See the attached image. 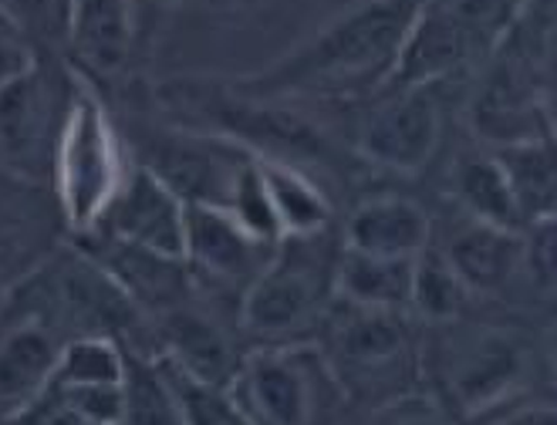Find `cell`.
Listing matches in <instances>:
<instances>
[{
	"mask_svg": "<svg viewBox=\"0 0 557 425\" xmlns=\"http://www.w3.org/2000/svg\"><path fill=\"white\" fill-rule=\"evenodd\" d=\"M128 372V351L115 338H75L64 345L51 385H119Z\"/></svg>",
	"mask_w": 557,
	"mask_h": 425,
	"instance_id": "cell-25",
	"label": "cell"
},
{
	"mask_svg": "<svg viewBox=\"0 0 557 425\" xmlns=\"http://www.w3.org/2000/svg\"><path fill=\"white\" fill-rule=\"evenodd\" d=\"M69 240L51 186L0 170V304Z\"/></svg>",
	"mask_w": 557,
	"mask_h": 425,
	"instance_id": "cell-14",
	"label": "cell"
},
{
	"mask_svg": "<svg viewBox=\"0 0 557 425\" xmlns=\"http://www.w3.org/2000/svg\"><path fill=\"white\" fill-rule=\"evenodd\" d=\"M88 234H102L122 243L183 260L186 203L170 186H162L149 170L133 162V170H128L125 183L119 186L115 200Z\"/></svg>",
	"mask_w": 557,
	"mask_h": 425,
	"instance_id": "cell-16",
	"label": "cell"
},
{
	"mask_svg": "<svg viewBox=\"0 0 557 425\" xmlns=\"http://www.w3.org/2000/svg\"><path fill=\"white\" fill-rule=\"evenodd\" d=\"M419 0H348L308 41L234 82L260 98L358 105L385 88Z\"/></svg>",
	"mask_w": 557,
	"mask_h": 425,
	"instance_id": "cell-2",
	"label": "cell"
},
{
	"mask_svg": "<svg viewBox=\"0 0 557 425\" xmlns=\"http://www.w3.org/2000/svg\"><path fill=\"white\" fill-rule=\"evenodd\" d=\"M348 405L406 396L422 375V324L403 311L355 308L335 298L314 338Z\"/></svg>",
	"mask_w": 557,
	"mask_h": 425,
	"instance_id": "cell-6",
	"label": "cell"
},
{
	"mask_svg": "<svg viewBox=\"0 0 557 425\" xmlns=\"http://www.w3.org/2000/svg\"><path fill=\"white\" fill-rule=\"evenodd\" d=\"M523 14H537V17H554V0H520Z\"/></svg>",
	"mask_w": 557,
	"mask_h": 425,
	"instance_id": "cell-35",
	"label": "cell"
},
{
	"mask_svg": "<svg viewBox=\"0 0 557 425\" xmlns=\"http://www.w3.org/2000/svg\"><path fill=\"white\" fill-rule=\"evenodd\" d=\"M0 425H85V422L69 405H64L58 391L48 385V391L41 399H35L27 409H21L17 415L4 418Z\"/></svg>",
	"mask_w": 557,
	"mask_h": 425,
	"instance_id": "cell-34",
	"label": "cell"
},
{
	"mask_svg": "<svg viewBox=\"0 0 557 425\" xmlns=\"http://www.w3.org/2000/svg\"><path fill=\"white\" fill-rule=\"evenodd\" d=\"M446 183H449L446 192H449L453 210H460L483 223H494L500 230H513V234L523 230V220L513 207V196L504 179L500 162L486 146L456 152L446 170Z\"/></svg>",
	"mask_w": 557,
	"mask_h": 425,
	"instance_id": "cell-20",
	"label": "cell"
},
{
	"mask_svg": "<svg viewBox=\"0 0 557 425\" xmlns=\"http://www.w3.org/2000/svg\"><path fill=\"white\" fill-rule=\"evenodd\" d=\"M128 170L133 159L109 102L82 78L51 166V192L72 237L88 234L102 220Z\"/></svg>",
	"mask_w": 557,
	"mask_h": 425,
	"instance_id": "cell-7",
	"label": "cell"
},
{
	"mask_svg": "<svg viewBox=\"0 0 557 425\" xmlns=\"http://www.w3.org/2000/svg\"><path fill=\"white\" fill-rule=\"evenodd\" d=\"M260 186H264V200L281 237H305L335 226V200L327 189L311 179L308 173L284 166V162L257 159Z\"/></svg>",
	"mask_w": 557,
	"mask_h": 425,
	"instance_id": "cell-21",
	"label": "cell"
},
{
	"mask_svg": "<svg viewBox=\"0 0 557 425\" xmlns=\"http://www.w3.org/2000/svg\"><path fill=\"white\" fill-rule=\"evenodd\" d=\"M112 95H133L162 122L226 139L253 159L301 170L318 179L332 200L348 186L351 170L358 166L351 146L335 136V128L318 122L308 105L250 95L226 75H170L159 82L136 75Z\"/></svg>",
	"mask_w": 557,
	"mask_h": 425,
	"instance_id": "cell-1",
	"label": "cell"
},
{
	"mask_svg": "<svg viewBox=\"0 0 557 425\" xmlns=\"http://www.w3.org/2000/svg\"><path fill=\"white\" fill-rule=\"evenodd\" d=\"M430 247L440 250V257L476 301L507 298V290L517 284L520 234L513 230H500L494 223L473 220L446 207V213L433 216Z\"/></svg>",
	"mask_w": 557,
	"mask_h": 425,
	"instance_id": "cell-15",
	"label": "cell"
},
{
	"mask_svg": "<svg viewBox=\"0 0 557 425\" xmlns=\"http://www.w3.org/2000/svg\"><path fill=\"white\" fill-rule=\"evenodd\" d=\"M338 253V226L274 243L264 271L240 301V332L250 348L311 345L318 338L335 304Z\"/></svg>",
	"mask_w": 557,
	"mask_h": 425,
	"instance_id": "cell-5",
	"label": "cell"
},
{
	"mask_svg": "<svg viewBox=\"0 0 557 425\" xmlns=\"http://www.w3.org/2000/svg\"><path fill=\"white\" fill-rule=\"evenodd\" d=\"M186 0H128V27H133V61H136V72L139 64L146 61L152 38H156V27L166 21L176 8H183Z\"/></svg>",
	"mask_w": 557,
	"mask_h": 425,
	"instance_id": "cell-31",
	"label": "cell"
},
{
	"mask_svg": "<svg viewBox=\"0 0 557 425\" xmlns=\"http://www.w3.org/2000/svg\"><path fill=\"white\" fill-rule=\"evenodd\" d=\"M473 293L463 287V280L453 274V267L440 257V250L425 247L416 257L412 267V293H409V314L422 324H446L456 317H467L473 311Z\"/></svg>",
	"mask_w": 557,
	"mask_h": 425,
	"instance_id": "cell-24",
	"label": "cell"
},
{
	"mask_svg": "<svg viewBox=\"0 0 557 425\" xmlns=\"http://www.w3.org/2000/svg\"><path fill=\"white\" fill-rule=\"evenodd\" d=\"M537 372V345L517 324L456 317L422 328V375L453 418H480L523 396Z\"/></svg>",
	"mask_w": 557,
	"mask_h": 425,
	"instance_id": "cell-4",
	"label": "cell"
},
{
	"mask_svg": "<svg viewBox=\"0 0 557 425\" xmlns=\"http://www.w3.org/2000/svg\"><path fill=\"white\" fill-rule=\"evenodd\" d=\"M0 11L21 27L35 51L69 54L75 0H0Z\"/></svg>",
	"mask_w": 557,
	"mask_h": 425,
	"instance_id": "cell-26",
	"label": "cell"
},
{
	"mask_svg": "<svg viewBox=\"0 0 557 425\" xmlns=\"http://www.w3.org/2000/svg\"><path fill=\"white\" fill-rule=\"evenodd\" d=\"M78 91L82 75L72 61L48 51L0 88V170L51 186L54 152Z\"/></svg>",
	"mask_w": 557,
	"mask_h": 425,
	"instance_id": "cell-9",
	"label": "cell"
},
{
	"mask_svg": "<svg viewBox=\"0 0 557 425\" xmlns=\"http://www.w3.org/2000/svg\"><path fill=\"white\" fill-rule=\"evenodd\" d=\"M247 354L250 345L240 332V321L196 293L152 321V358L189 382L231 391Z\"/></svg>",
	"mask_w": 557,
	"mask_h": 425,
	"instance_id": "cell-13",
	"label": "cell"
},
{
	"mask_svg": "<svg viewBox=\"0 0 557 425\" xmlns=\"http://www.w3.org/2000/svg\"><path fill=\"white\" fill-rule=\"evenodd\" d=\"M274 243L253 237L226 210L186 207L183 264L193 293L240 321V301L253 277L264 271Z\"/></svg>",
	"mask_w": 557,
	"mask_h": 425,
	"instance_id": "cell-12",
	"label": "cell"
},
{
	"mask_svg": "<svg viewBox=\"0 0 557 425\" xmlns=\"http://www.w3.org/2000/svg\"><path fill=\"white\" fill-rule=\"evenodd\" d=\"M85 425H122L125 382L119 385H51Z\"/></svg>",
	"mask_w": 557,
	"mask_h": 425,
	"instance_id": "cell-30",
	"label": "cell"
},
{
	"mask_svg": "<svg viewBox=\"0 0 557 425\" xmlns=\"http://www.w3.org/2000/svg\"><path fill=\"white\" fill-rule=\"evenodd\" d=\"M557 243H554V216L528 223L520 230V274L517 280L528 284L537 298H554V264H557Z\"/></svg>",
	"mask_w": 557,
	"mask_h": 425,
	"instance_id": "cell-29",
	"label": "cell"
},
{
	"mask_svg": "<svg viewBox=\"0 0 557 425\" xmlns=\"http://www.w3.org/2000/svg\"><path fill=\"white\" fill-rule=\"evenodd\" d=\"M412 267H416V260L372 257V253L342 247L338 271H335V298L355 308L409 314Z\"/></svg>",
	"mask_w": 557,
	"mask_h": 425,
	"instance_id": "cell-22",
	"label": "cell"
},
{
	"mask_svg": "<svg viewBox=\"0 0 557 425\" xmlns=\"http://www.w3.org/2000/svg\"><path fill=\"white\" fill-rule=\"evenodd\" d=\"M433 213L422 203L399 192H375L348 207L338 226L342 247L372 253V257H403L416 260L430 247Z\"/></svg>",
	"mask_w": 557,
	"mask_h": 425,
	"instance_id": "cell-19",
	"label": "cell"
},
{
	"mask_svg": "<svg viewBox=\"0 0 557 425\" xmlns=\"http://www.w3.org/2000/svg\"><path fill=\"white\" fill-rule=\"evenodd\" d=\"M156 362H159V358H156ZM159 368H162V375H166L173 396L180 402L183 425H250L231 391L189 382L186 375H180L176 368L162 365V362H159Z\"/></svg>",
	"mask_w": 557,
	"mask_h": 425,
	"instance_id": "cell-27",
	"label": "cell"
},
{
	"mask_svg": "<svg viewBox=\"0 0 557 425\" xmlns=\"http://www.w3.org/2000/svg\"><path fill=\"white\" fill-rule=\"evenodd\" d=\"M35 58H38L35 45H30L21 35V27L0 11V88H4L8 82H14L21 72H27Z\"/></svg>",
	"mask_w": 557,
	"mask_h": 425,
	"instance_id": "cell-32",
	"label": "cell"
},
{
	"mask_svg": "<svg viewBox=\"0 0 557 425\" xmlns=\"http://www.w3.org/2000/svg\"><path fill=\"white\" fill-rule=\"evenodd\" d=\"M342 425H453V415L433 391L416 388L385 402L355 405L351 412H345Z\"/></svg>",
	"mask_w": 557,
	"mask_h": 425,
	"instance_id": "cell-28",
	"label": "cell"
},
{
	"mask_svg": "<svg viewBox=\"0 0 557 425\" xmlns=\"http://www.w3.org/2000/svg\"><path fill=\"white\" fill-rule=\"evenodd\" d=\"M467 122L486 149L554 139V17L517 14L470 78Z\"/></svg>",
	"mask_w": 557,
	"mask_h": 425,
	"instance_id": "cell-3",
	"label": "cell"
},
{
	"mask_svg": "<svg viewBox=\"0 0 557 425\" xmlns=\"http://www.w3.org/2000/svg\"><path fill=\"white\" fill-rule=\"evenodd\" d=\"M497 155L504 179L510 186L513 207L528 223L547 220L557 213V162H554V139L517 142L490 149Z\"/></svg>",
	"mask_w": 557,
	"mask_h": 425,
	"instance_id": "cell-23",
	"label": "cell"
},
{
	"mask_svg": "<svg viewBox=\"0 0 557 425\" xmlns=\"http://www.w3.org/2000/svg\"><path fill=\"white\" fill-rule=\"evenodd\" d=\"M72 243L119 284V290L149 317V324L193 298V280L180 257H162L102 234H82L72 237Z\"/></svg>",
	"mask_w": 557,
	"mask_h": 425,
	"instance_id": "cell-17",
	"label": "cell"
},
{
	"mask_svg": "<svg viewBox=\"0 0 557 425\" xmlns=\"http://www.w3.org/2000/svg\"><path fill=\"white\" fill-rule=\"evenodd\" d=\"M446 88L453 85L382 88L358 102L362 109L348 136L358 162L396 176L430 170L446 142Z\"/></svg>",
	"mask_w": 557,
	"mask_h": 425,
	"instance_id": "cell-11",
	"label": "cell"
},
{
	"mask_svg": "<svg viewBox=\"0 0 557 425\" xmlns=\"http://www.w3.org/2000/svg\"><path fill=\"white\" fill-rule=\"evenodd\" d=\"M483 425H557V409L550 399H510L480 415Z\"/></svg>",
	"mask_w": 557,
	"mask_h": 425,
	"instance_id": "cell-33",
	"label": "cell"
},
{
	"mask_svg": "<svg viewBox=\"0 0 557 425\" xmlns=\"http://www.w3.org/2000/svg\"><path fill=\"white\" fill-rule=\"evenodd\" d=\"M64 58L102 95H112L119 85L136 78L128 0H75L72 41Z\"/></svg>",
	"mask_w": 557,
	"mask_h": 425,
	"instance_id": "cell-18",
	"label": "cell"
},
{
	"mask_svg": "<svg viewBox=\"0 0 557 425\" xmlns=\"http://www.w3.org/2000/svg\"><path fill=\"white\" fill-rule=\"evenodd\" d=\"M223 4H234V8H250V4H257V0H223Z\"/></svg>",
	"mask_w": 557,
	"mask_h": 425,
	"instance_id": "cell-36",
	"label": "cell"
},
{
	"mask_svg": "<svg viewBox=\"0 0 557 425\" xmlns=\"http://www.w3.org/2000/svg\"><path fill=\"white\" fill-rule=\"evenodd\" d=\"M69 341L75 332L41 267L0 304V422L45 396Z\"/></svg>",
	"mask_w": 557,
	"mask_h": 425,
	"instance_id": "cell-10",
	"label": "cell"
},
{
	"mask_svg": "<svg viewBox=\"0 0 557 425\" xmlns=\"http://www.w3.org/2000/svg\"><path fill=\"white\" fill-rule=\"evenodd\" d=\"M250 425H342L348 399L318 345L250 348L231 388Z\"/></svg>",
	"mask_w": 557,
	"mask_h": 425,
	"instance_id": "cell-8",
	"label": "cell"
}]
</instances>
